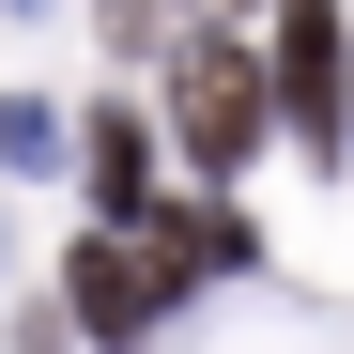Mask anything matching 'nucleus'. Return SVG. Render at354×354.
<instances>
[{"instance_id": "nucleus-1", "label": "nucleus", "mask_w": 354, "mask_h": 354, "mask_svg": "<svg viewBox=\"0 0 354 354\" xmlns=\"http://www.w3.org/2000/svg\"><path fill=\"white\" fill-rule=\"evenodd\" d=\"M169 124H185V154L201 169H247V139H262V62L247 46H169Z\"/></svg>"}, {"instance_id": "nucleus-2", "label": "nucleus", "mask_w": 354, "mask_h": 354, "mask_svg": "<svg viewBox=\"0 0 354 354\" xmlns=\"http://www.w3.org/2000/svg\"><path fill=\"white\" fill-rule=\"evenodd\" d=\"M62 308H77V339H154V324H169V277H154L139 231H108V247L62 262Z\"/></svg>"}, {"instance_id": "nucleus-3", "label": "nucleus", "mask_w": 354, "mask_h": 354, "mask_svg": "<svg viewBox=\"0 0 354 354\" xmlns=\"http://www.w3.org/2000/svg\"><path fill=\"white\" fill-rule=\"evenodd\" d=\"M277 108L339 139V0H277Z\"/></svg>"}, {"instance_id": "nucleus-4", "label": "nucleus", "mask_w": 354, "mask_h": 354, "mask_svg": "<svg viewBox=\"0 0 354 354\" xmlns=\"http://www.w3.org/2000/svg\"><path fill=\"white\" fill-rule=\"evenodd\" d=\"M93 201H108V231L154 216V139H139V108H108V124H93Z\"/></svg>"}, {"instance_id": "nucleus-5", "label": "nucleus", "mask_w": 354, "mask_h": 354, "mask_svg": "<svg viewBox=\"0 0 354 354\" xmlns=\"http://www.w3.org/2000/svg\"><path fill=\"white\" fill-rule=\"evenodd\" d=\"M0 154H16V169H46V154H62V124H46V93H16V108H0Z\"/></svg>"}, {"instance_id": "nucleus-6", "label": "nucleus", "mask_w": 354, "mask_h": 354, "mask_svg": "<svg viewBox=\"0 0 354 354\" xmlns=\"http://www.w3.org/2000/svg\"><path fill=\"white\" fill-rule=\"evenodd\" d=\"M339 124H354V46H339Z\"/></svg>"}]
</instances>
